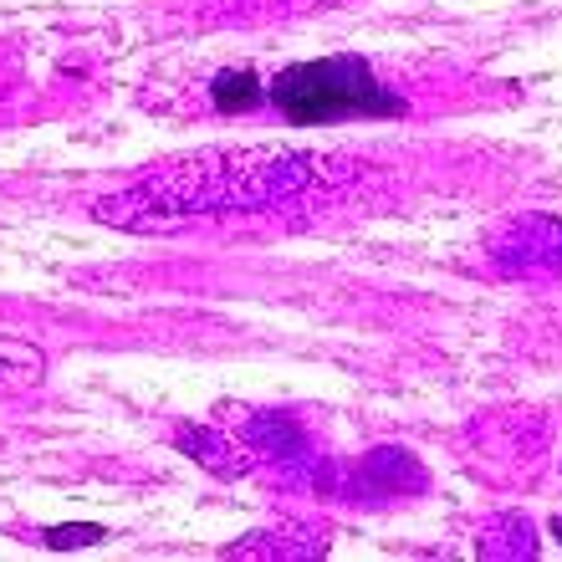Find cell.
<instances>
[{"instance_id":"1","label":"cell","mask_w":562,"mask_h":562,"mask_svg":"<svg viewBox=\"0 0 562 562\" xmlns=\"http://www.w3.org/2000/svg\"><path fill=\"white\" fill-rule=\"evenodd\" d=\"M323 159L286 154V148H251V154H200L179 159L144 184L154 205L169 210H256L312 175Z\"/></svg>"},{"instance_id":"2","label":"cell","mask_w":562,"mask_h":562,"mask_svg":"<svg viewBox=\"0 0 562 562\" xmlns=\"http://www.w3.org/2000/svg\"><path fill=\"white\" fill-rule=\"evenodd\" d=\"M271 103L292 128H333L348 119H400L404 103L379 82L369 57L296 61L271 82Z\"/></svg>"},{"instance_id":"3","label":"cell","mask_w":562,"mask_h":562,"mask_svg":"<svg viewBox=\"0 0 562 562\" xmlns=\"http://www.w3.org/2000/svg\"><path fill=\"white\" fill-rule=\"evenodd\" d=\"M210 103L221 108V113H246V108L261 103V77L251 67H231L210 82Z\"/></svg>"},{"instance_id":"4","label":"cell","mask_w":562,"mask_h":562,"mask_svg":"<svg viewBox=\"0 0 562 562\" xmlns=\"http://www.w3.org/2000/svg\"><path fill=\"white\" fill-rule=\"evenodd\" d=\"M46 358L21 338H0V384H36Z\"/></svg>"},{"instance_id":"5","label":"cell","mask_w":562,"mask_h":562,"mask_svg":"<svg viewBox=\"0 0 562 562\" xmlns=\"http://www.w3.org/2000/svg\"><path fill=\"white\" fill-rule=\"evenodd\" d=\"M88 548V542H103V527H61V532H52V548Z\"/></svg>"},{"instance_id":"6","label":"cell","mask_w":562,"mask_h":562,"mask_svg":"<svg viewBox=\"0 0 562 562\" xmlns=\"http://www.w3.org/2000/svg\"><path fill=\"white\" fill-rule=\"evenodd\" d=\"M552 532H558V537H562V521H552Z\"/></svg>"}]
</instances>
